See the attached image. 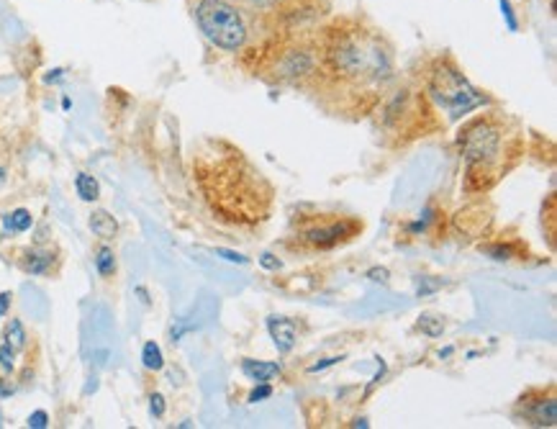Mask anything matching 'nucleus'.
Wrapping results in <instances>:
<instances>
[{
  "instance_id": "a211bd4d",
  "label": "nucleus",
  "mask_w": 557,
  "mask_h": 429,
  "mask_svg": "<svg viewBox=\"0 0 557 429\" xmlns=\"http://www.w3.org/2000/svg\"><path fill=\"white\" fill-rule=\"evenodd\" d=\"M498 8H501V16L506 21V29L511 34H516L519 31V18H516L514 8H511V0H498Z\"/></svg>"
},
{
  "instance_id": "0eeeda50",
  "label": "nucleus",
  "mask_w": 557,
  "mask_h": 429,
  "mask_svg": "<svg viewBox=\"0 0 557 429\" xmlns=\"http://www.w3.org/2000/svg\"><path fill=\"white\" fill-rule=\"evenodd\" d=\"M519 424L526 427H555L557 424V396H555V383L537 388H526L514 404L511 412Z\"/></svg>"
},
{
  "instance_id": "5701e85b",
  "label": "nucleus",
  "mask_w": 557,
  "mask_h": 429,
  "mask_svg": "<svg viewBox=\"0 0 557 429\" xmlns=\"http://www.w3.org/2000/svg\"><path fill=\"white\" fill-rule=\"evenodd\" d=\"M216 254H219V257H224V260H228V262H237V265H249V257L234 252V250H224V247H219V250H216Z\"/></svg>"
},
{
  "instance_id": "4468645a",
  "label": "nucleus",
  "mask_w": 557,
  "mask_h": 429,
  "mask_svg": "<svg viewBox=\"0 0 557 429\" xmlns=\"http://www.w3.org/2000/svg\"><path fill=\"white\" fill-rule=\"evenodd\" d=\"M3 339H6V345L13 350V353H21L26 347V329L21 324V319H10L6 324V332H3Z\"/></svg>"
},
{
  "instance_id": "39448f33",
  "label": "nucleus",
  "mask_w": 557,
  "mask_h": 429,
  "mask_svg": "<svg viewBox=\"0 0 557 429\" xmlns=\"http://www.w3.org/2000/svg\"><path fill=\"white\" fill-rule=\"evenodd\" d=\"M365 232V221L339 211H298L290 219L285 247L290 252L316 254L331 252L337 247L355 242Z\"/></svg>"
},
{
  "instance_id": "7c9ffc66",
  "label": "nucleus",
  "mask_w": 557,
  "mask_h": 429,
  "mask_svg": "<svg viewBox=\"0 0 557 429\" xmlns=\"http://www.w3.org/2000/svg\"><path fill=\"white\" fill-rule=\"evenodd\" d=\"M3 183H6V168L0 165V186H3Z\"/></svg>"
},
{
  "instance_id": "bb28decb",
  "label": "nucleus",
  "mask_w": 557,
  "mask_h": 429,
  "mask_svg": "<svg viewBox=\"0 0 557 429\" xmlns=\"http://www.w3.org/2000/svg\"><path fill=\"white\" fill-rule=\"evenodd\" d=\"M10 291H6V293H0V316H6L8 314V309H10Z\"/></svg>"
},
{
  "instance_id": "b1692460",
  "label": "nucleus",
  "mask_w": 557,
  "mask_h": 429,
  "mask_svg": "<svg viewBox=\"0 0 557 429\" xmlns=\"http://www.w3.org/2000/svg\"><path fill=\"white\" fill-rule=\"evenodd\" d=\"M260 265L265 270H280V268H283V262H280L272 252H265V254H262V257H260Z\"/></svg>"
},
{
  "instance_id": "6e6552de",
  "label": "nucleus",
  "mask_w": 557,
  "mask_h": 429,
  "mask_svg": "<svg viewBox=\"0 0 557 429\" xmlns=\"http://www.w3.org/2000/svg\"><path fill=\"white\" fill-rule=\"evenodd\" d=\"M267 332H270L272 345L278 347L280 355L293 353V347H296V342H298L296 321L288 319V316H270V319H267Z\"/></svg>"
},
{
  "instance_id": "423d86ee",
  "label": "nucleus",
  "mask_w": 557,
  "mask_h": 429,
  "mask_svg": "<svg viewBox=\"0 0 557 429\" xmlns=\"http://www.w3.org/2000/svg\"><path fill=\"white\" fill-rule=\"evenodd\" d=\"M193 16L201 34L216 49L239 54L249 47L252 39L249 13L234 0H195Z\"/></svg>"
},
{
  "instance_id": "7ed1b4c3",
  "label": "nucleus",
  "mask_w": 557,
  "mask_h": 429,
  "mask_svg": "<svg viewBox=\"0 0 557 429\" xmlns=\"http://www.w3.org/2000/svg\"><path fill=\"white\" fill-rule=\"evenodd\" d=\"M457 149L465 162V195H483L522 162L524 129L504 111H485L460 127Z\"/></svg>"
},
{
  "instance_id": "c85d7f7f",
  "label": "nucleus",
  "mask_w": 557,
  "mask_h": 429,
  "mask_svg": "<svg viewBox=\"0 0 557 429\" xmlns=\"http://www.w3.org/2000/svg\"><path fill=\"white\" fill-rule=\"evenodd\" d=\"M62 108H65V111L72 108V101H69V98H62Z\"/></svg>"
},
{
  "instance_id": "f03ea898",
  "label": "nucleus",
  "mask_w": 557,
  "mask_h": 429,
  "mask_svg": "<svg viewBox=\"0 0 557 429\" xmlns=\"http://www.w3.org/2000/svg\"><path fill=\"white\" fill-rule=\"evenodd\" d=\"M193 177L206 209L224 227L254 232L270 221L275 188L228 139H203L193 152Z\"/></svg>"
},
{
  "instance_id": "9b49d317",
  "label": "nucleus",
  "mask_w": 557,
  "mask_h": 429,
  "mask_svg": "<svg viewBox=\"0 0 557 429\" xmlns=\"http://www.w3.org/2000/svg\"><path fill=\"white\" fill-rule=\"evenodd\" d=\"M51 257L49 252H44V250H26L24 257H21V268L26 273H31V275H47L51 270Z\"/></svg>"
},
{
  "instance_id": "cd10ccee",
  "label": "nucleus",
  "mask_w": 557,
  "mask_h": 429,
  "mask_svg": "<svg viewBox=\"0 0 557 429\" xmlns=\"http://www.w3.org/2000/svg\"><path fill=\"white\" fill-rule=\"evenodd\" d=\"M62 77H65V70H51V75L44 77V83H57Z\"/></svg>"
},
{
  "instance_id": "ddd939ff",
  "label": "nucleus",
  "mask_w": 557,
  "mask_h": 429,
  "mask_svg": "<svg viewBox=\"0 0 557 429\" xmlns=\"http://www.w3.org/2000/svg\"><path fill=\"white\" fill-rule=\"evenodd\" d=\"M75 191H77V195H80V201L93 203L101 198V183H98L93 175H88V172H80V175L75 177Z\"/></svg>"
},
{
  "instance_id": "f257e3e1",
  "label": "nucleus",
  "mask_w": 557,
  "mask_h": 429,
  "mask_svg": "<svg viewBox=\"0 0 557 429\" xmlns=\"http://www.w3.org/2000/svg\"><path fill=\"white\" fill-rule=\"evenodd\" d=\"M319 80L311 93L337 116H370L396 80L393 44L380 29L357 16H337L313 31Z\"/></svg>"
},
{
  "instance_id": "20e7f679",
  "label": "nucleus",
  "mask_w": 557,
  "mask_h": 429,
  "mask_svg": "<svg viewBox=\"0 0 557 429\" xmlns=\"http://www.w3.org/2000/svg\"><path fill=\"white\" fill-rule=\"evenodd\" d=\"M419 90L444 129L449 124L463 121L473 111L485 108L493 103L481 88H475L467 80L465 70L457 65V59L452 54H444V51L431 57L424 65V72L419 77Z\"/></svg>"
},
{
  "instance_id": "aec40b11",
  "label": "nucleus",
  "mask_w": 557,
  "mask_h": 429,
  "mask_svg": "<svg viewBox=\"0 0 557 429\" xmlns=\"http://www.w3.org/2000/svg\"><path fill=\"white\" fill-rule=\"evenodd\" d=\"M270 396H272L270 383H257V386L252 388V394L247 396V401H249V404H257V401H265V398H270Z\"/></svg>"
},
{
  "instance_id": "412c9836",
  "label": "nucleus",
  "mask_w": 557,
  "mask_h": 429,
  "mask_svg": "<svg viewBox=\"0 0 557 429\" xmlns=\"http://www.w3.org/2000/svg\"><path fill=\"white\" fill-rule=\"evenodd\" d=\"M165 409H167V404H165V396H162V394L149 396V412H152L154 419H162V416H165Z\"/></svg>"
},
{
  "instance_id": "393cba45",
  "label": "nucleus",
  "mask_w": 557,
  "mask_h": 429,
  "mask_svg": "<svg viewBox=\"0 0 557 429\" xmlns=\"http://www.w3.org/2000/svg\"><path fill=\"white\" fill-rule=\"evenodd\" d=\"M388 270L385 268H372L370 273H367V278L372 280V283H388Z\"/></svg>"
},
{
  "instance_id": "c756f323",
  "label": "nucleus",
  "mask_w": 557,
  "mask_h": 429,
  "mask_svg": "<svg viewBox=\"0 0 557 429\" xmlns=\"http://www.w3.org/2000/svg\"><path fill=\"white\" fill-rule=\"evenodd\" d=\"M449 355H452V347H444V350L439 353V357H449Z\"/></svg>"
},
{
  "instance_id": "a878e982",
  "label": "nucleus",
  "mask_w": 557,
  "mask_h": 429,
  "mask_svg": "<svg viewBox=\"0 0 557 429\" xmlns=\"http://www.w3.org/2000/svg\"><path fill=\"white\" fill-rule=\"evenodd\" d=\"M344 357H326V360L316 362V365H311V373H321L326 371V368H331V365H337V362H342Z\"/></svg>"
},
{
  "instance_id": "dca6fc26",
  "label": "nucleus",
  "mask_w": 557,
  "mask_h": 429,
  "mask_svg": "<svg viewBox=\"0 0 557 429\" xmlns=\"http://www.w3.org/2000/svg\"><path fill=\"white\" fill-rule=\"evenodd\" d=\"M142 365L147 371H162L165 368V355H162L160 345L157 342H144L142 347Z\"/></svg>"
},
{
  "instance_id": "6ab92c4d",
  "label": "nucleus",
  "mask_w": 557,
  "mask_h": 429,
  "mask_svg": "<svg viewBox=\"0 0 557 429\" xmlns=\"http://www.w3.org/2000/svg\"><path fill=\"white\" fill-rule=\"evenodd\" d=\"M13 368H16V353L3 342V345H0V371L6 373V375H10Z\"/></svg>"
},
{
  "instance_id": "f3484780",
  "label": "nucleus",
  "mask_w": 557,
  "mask_h": 429,
  "mask_svg": "<svg viewBox=\"0 0 557 429\" xmlns=\"http://www.w3.org/2000/svg\"><path fill=\"white\" fill-rule=\"evenodd\" d=\"M419 329H422L424 334L439 337L442 332H444V321H442V316H429V314H424V316H419Z\"/></svg>"
},
{
  "instance_id": "1a4fd4ad",
  "label": "nucleus",
  "mask_w": 557,
  "mask_h": 429,
  "mask_svg": "<svg viewBox=\"0 0 557 429\" xmlns=\"http://www.w3.org/2000/svg\"><path fill=\"white\" fill-rule=\"evenodd\" d=\"M242 373H244V378L252 380V383H270V380L280 373V362L244 357V360H242Z\"/></svg>"
},
{
  "instance_id": "2eb2a0df",
  "label": "nucleus",
  "mask_w": 557,
  "mask_h": 429,
  "mask_svg": "<svg viewBox=\"0 0 557 429\" xmlns=\"http://www.w3.org/2000/svg\"><path fill=\"white\" fill-rule=\"evenodd\" d=\"M95 270H98L101 278H110L116 273V254H113V250H110L108 244L98 247V252H95Z\"/></svg>"
},
{
  "instance_id": "4be33fe9",
  "label": "nucleus",
  "mask_w": 557,
  "mask_h": 429,
  "mask_svg": "<svg viewBox=\"0 0 557 429\" xmlns=\"http://www.w3.org/2000/svg\"><path fill=\"white\" fill-rule=\"evenodd\" d=\"M28 427H31V429H47V427H49V414L42 412V409H39V412H34L31 416H28Z\"/></svg>"
},
{
  "instance_id": "f8f14e48",
  "label": "nucleus",
  "mask_w": 557,
  "mask_h": 429,
  "mask_svg": "<svg viewBox=\"0 0 557 429\" xmlns=\"http://www.w3.org/2000/svg\"><path fill=\"white\" fill-rule=\"evenodd\" d=\"M31 227H34V216H31V211H26V209H16L3 216V229H6L8 234H24V232H28Z\"/></svg>"
},
{
  "instance_id": "9d476101",
  "label": "nucleus",
  "mask_w": 557,
  "mask_h": 429,
  "mask_svg": "<svg viewBox=\"0 0 557 429\" xmlns=\"http://www.w3.org/2000/svg\"><path fill=\"white\" fill-rule=\"evenodd\" d=\"M90 232L95 236H101V239H113V236L119 234V221L110 216L106 209H98L90 213Z\"/></svg>"
}]
</instances>
